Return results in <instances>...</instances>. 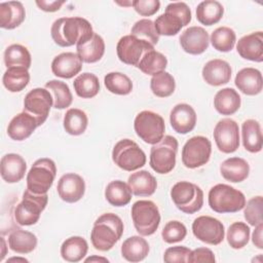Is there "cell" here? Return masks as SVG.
Masks as SVG:
<instances>
[{"label": "cell", "instance_id": "obj_21", "mask_svg": "<svg viewBox=\"0 0 263 263\" xmlns=\"http://www.w3.org/2000/svg\"><path fill=\"white\" fill-rule=\"evenodd\" d=\"M236 50L241 58L261 63L263 61V33L258 31L241 37L237 41Z\"/></svg>", "mask_w": 263, "mask_h": 263}, {"label": "cell", "instance_id": "obj_41", "mask_svg": "<svg viewBox=\"0 0 263 263\" xmlns=\"http://www.w3.org/2000/svg\"><path fill=\"white\" fill-rule=\"evenodd\" d=\"M30 81V74L25 68H8L2 77L4 87L11 92L23 90Z\"/></svg>", "mask_w": 263, "mask_h": 263}, {"label": "cell", "instance_id": "obj_53", "mask_svg": "<svg viewBox=\"0 0 263 263\" xmlns=\"http://www.w3.org/2000/svg\"><path fill=\"white\" fill-rule=\"evenodd\" d=\"M65 3V1H46V0H37V6L46 12H53L61 8V6Z\"/></svg>", "mask_w": 263, "mask_h": 263}, {"label": "cell", "instance_id": "obj_35", "mask_svg": "<svg viewBox=\"0 0 263 263\" xmlns=\"http://www.w3.org/2000/svg\"><path fill=\"white\" fill-rule=\"evenodd\" d=\"M224 7L216 0H205L200 2L196 7L197 21L205 26L217 24L223 16Z\"/></svg>", "mask_w": 263, "mask_h": 263}, {"label": "cell", "instance_id": "obj_3", "mask_svg": "<svg viewBox=\"0 0 263 263\" xmlns=\"http://www.w3.org/2000/svg\"><path fill=\"white\" fill-rule=\"evenodd\" d=\"M190 22L191 10L189 6L185 2H172L166 6L164 13L156 17L154 26L158 35L174 36Z\"/></svg>", "mask_w": 263, "mask_h": 263}, {"label": "cell", "instance_id": "obj_18", "mask_svg": "<svg viewBox=\"0 0 263 263\" xmlns=\"http://www.w3.org/2000/svg\"><path fill=\"white\" fill-rule=\"evenodd\" d=\"M179 40L184 51L190 54H200L208 49L210 36L202 27L193 26L187 28Z\"/></svg>", "mask_w": 263, "mask_h": 263}, {"label": "cell", "instance_id": "obj_31", "mask_svg": "<svg viewBox=\"0 0 263 263\" xmlns=\"http://www.w3.org/2000/svg\"><path fill=\"white\" fill-rule=\"evenodd\" d=\"M240 96L230 87L220 89L214 98V107L222 115H232L240 107Z\"/></svg>", "mask_w": 263, "mask_h": 263}, {"label": "cell", "instance_id": "obj_8", "mask_svg": "<svg viewBox=\"0 0 263 263\" xmlns=\"http://www.w3.org/2000/svg\"><path fill=\"white\" fill-rule=\"evenodd\" d=\"M57 175V166L50 158L37 159L27 174V189L37 194L47 193Z\"/></svg>", "mask_w": 263, "mask_h": 263}, {"label": "cell", "instance_id": "obj_14", "mask_svg": "<svg viewBox=\"0 0 263 263\" xmlns=\"http://www.w3.org/2000/svg\"><path fill=\"white\" fill-rule=\"evenodd\" d=\"M152 49H154L152 44L139 39L132 34L121 37L116 45L118 59L122 63L135 67H138L144 54Z\"/></svg>", "mask_w": 263, "mask_h": 263}, {"label": "cell", "instance_id": "obj_44", "mask_svg": "<svg viewBox=\"0 0 263 263\" xmlns=\"http://www.w3.org/2000/svg\"><path fill=\"white\" fill-rule=\"evenodd\" d=\"M150 88L156 97H170L174 93L176 88L175 78L165 71L159 72L152 76L150 80Z\"/></svg>", "mask_w": 263, "mask_h": 263}, {"label": "cell", "instance_id": "obj_28", "mask_svg": "<svg viewBox=\"0 0 263 263\" xmlns=\"http://www.w3.org/2000/svg\"><path fill=\"white\" fill-rule=\"evenodd\" d=\"M127 185L132 193L136 196H150L157 187L155 177L148 171L142 170L133 173L127 179Z\"/></svg>", "mask_w": 263, "mask_h": 263}, {"label": "cell", "instance_id": "obj_34", "mask_svg": "<svg viewBox=\"0 0 263 263\" xmlns=\"http://www.w3.org/2000/svg\"><path fill=\"white\" fill-rule=\"evenodd\" d=\"M9 249L17 254H29L37 247V237L34 233L15 229L8 236Z\"/></svg>", "mask_w": 263, "mask_h": 263}, {"label": "cell", "instance_id": "obj_1", "mask_svg": "<svg viewBox=\"0 0 263 263\" xmlns=\"http://www.w3.org/2000/svg\"><path fill=\"white\" fill-rule=\"evenodd\" d=\"M93 34L90 23L79 16L61 17L53 22L50 35L54 43L62 47H69L82 43Z\"/></svg>", "mask_w": 263, "mask_h": 263}, {"label": "cell", "instance_id": "obj_47", "mask_svg": "<svg viewBox=\"0 0 263 263\" xmlns=\"http://www.w3.org/2000/svg\"><path fill=\"white\" fill-rule=\"evenodd\" d=\"M130 34L136 36L139 39L147 41L148 43L152 44L153 46L157 44L159 40V35L157 34L154 26V22L148 18H142L135 23L132 28Z\"/></svg>", "mask_w": 263, "mask_h": 263}, {"label": "cell", "instance_id": "obj_40", "mask_svg": "<svg viewBox=\"0 0 263 263\" xmlns=\"http://www.w3.org/2000/svg\"><path fill=\"white\" fill-rule=\"evenodd\" d=\"M45 88L48 89L53 99V108L65 109L68 108L73 101V96L67 83L61 80H49L45 83Z\"/></svg>", "mask_w": 263, "mask_h": 263}, {"label": "cell", "instance_id": "obj_55", "mask_svg": "<svg viewBox=\"0 0 263 263\" xmlns=\"http://www.w3.org/2000/svg\"><path fill=\"white\" fill-rule=\"evenodd\" d=\"M85 262H109V260L107 259V258H104V257H97V256H92V257H89V258H86L85 260H84Z\"/></svg>", "mask_w": 263, "mask_h": 263}, {"label": "cell", "instance_id": "obj_17", "mask_svg": "<svg viewBox=\"0 0 263 263\" xmlns=\"http://www.w3.org/2000/svg\"><path fill=\"white\" fill-rule=\"evenodd\" d=\"M58 194L66 202L73 203L80 200L85 192V183L81 176L75 173L63 175L57 186Z\"/></svg>", "mask_w": 263, "mask_h": 263}, {"label": "cell", "instance_id": "obj_39", "mask_svg": "<svg viewBox=\"0 0 263 263\" xmlns=\"http://www.w3.org/2000/svg\"><path fill=\"white\" fill-rule=\"evenodd\" d=\"M87 123L88 118L86 113L77 108L69 109L63 120L65 130L72 136L82 135L87 127Z\"/></svg>", "mask_w": 263, "mask_h": 263}, {"label": "cell", "instance_id": "obj_50", "mask_svg": "<svg viewBox=\"0 0 263 263\" xmlns=\"http://www.w3.org/2000/svg\"><path fill=\"white\" fill-rule=\"evenodd\" d=\"M191 250L184 246L171 247L165 250L163 255V261L165 263H185L188 260V256Z\"/></svg>", "mask_w": 263, "mask_h": 263}, {"label": "cell", "instance_id": "obj_30", "mask_svg": "<svg viewBox=\"0 0 263 263\" xmlns=\"http://www.w3.org/2000/svg\"><path fill=\"white\" fill-rule=\"evenodd\" d=\"M242 145L251 153H257L262 150L263 138L260 123L255 119H247L241 126Z\"/></svg>", "mask_w": 263, "mask_h": 263}, {"label": "cell", "instance_id": "obj_22", "mask_svg": "<svg viewBox=\"0 0 263 263\" xmlns=\"http://www.w3.org/2000/svg\"><path fill=\"white\" fill-rule=\"evenodd\" d=\"M231 73V67L226 61L214 59L209 61L203 66L201 75L208 84L213 86H220L230 81Z\"/></svg>", "mask_w": 263, "mask_h": 263}, {"label": "cell", "instance_id": "obj_43", "mask_svg": "<svg viewBox=\"0 0 263 263\" xmlns=\"http://www.w3.org/2000/svg\"><path fill=\"white\" fill-rule=\"evenodd\" d=\"M106 88L115 95L125 96L132 92L133 82L128 76L120 72H110L104 77Z\"/></svg>", "mask_w": 263, "mask_h": 263}, {"label": "cell", "instance_id": "obj_51", "mask_svg": "<svg viewBox=\"0 0 263 263\" xmlns=\"http://www.w3.org/2000/svg\"><path fill=\"white\" fill-rule=\"evenodd\" d=\"M133 7L140 15L150 16L159 10L160 2L158 0H135Z\"/></svg>", "mask_w": 263, "mask_h": 263}, {"label": "cell", "instance_id": "obj_15", "mask_svg": "<svg viewBox=\"0 0 263 263\" xmlns=\"http://www.w3.org/2000/svg\"><path fill=\"white\" fill-rule=\"evenodd\" d=\"M194 236L208 245L217 246L224 239L225 228L221 221L211 216H199L192 223Z\"/></svg>", "mask_w": 263, "mask_h": 263}, {"label": "cell", "instance_id": "obj_6", "mask_svg": "<svg viewBox=\"0 0 263 263\" xmlns=\"http://www.w3.org/2000/svg\"><path fill=\"white\" fill-rule=\"evenodd\" d=\"M48 202L47 193L37 194L29 189L25 190L22 201L15 206L14 219L18 225L30 226L38 222L41 213Z\"/></svg>", "mask_w": 263, "mask_h": 263}, {"label": "cell", "instance_id": "obj_32", "mask_svg": "<svg viewBox=\"0 0 263 263\" xmlns=\"http://www.w3.org/2000/svg\"><path fill=\"white\" fill-rule=\"evenodd\" d=\"M148 241L140 235L126 238L121 245V255L128 262L143 261L149 253Z\"/></svg>", "mask_w": 263, "mask_h": 263}, {"label": "cell", "instance_id": "obj_5", "mask_svg": "<svg viewBox=\"0 0 263 263\" xmlns=\"http://www.w3.org/2000/svg\"><path fill=\"white\" fill-rule=\"evenodd\" d=\"M171 197L175 205L185 214H194L203 205V192L196 184L180 181L171 189Z\"/></svg>", "mask_w": 263, "mask_h": 263}, {"label": "cell", "instance_id": "obj_46", "mask_svg": "<svg viewBox=\"0 0 263 263\" xmlns=\"http://www.w3.org/2000/svg\"><path fill=\"white\" fill-rule=\"evenodd\" d=\"M226 238L232 249H242L249 242L250 227L243 222H234L229 226Z\"/></svg>", "mask_w": 263, "mask_h": 263}, {"label": "cell", "instance_id": "obj_24", "mask_svg": "<svg viewBox=\"0 0 263 263\" xmlns=\"http://www.w3.org/2000/svg\"><path fill=\"white\" fill-rule=\"evenodd\" d=\"M234 83L236 87L245 95L256 96L261 92L263 87L262 74L255 68H243L237 72Z\"/></svg>", "mask_w": 263, "mask_h": 263}, {"label": "cell", "instance_id": "obj_36", "mask_svg": "<svg viewBox=\"0 0 263 263\" xmlns=\"http://www.w3.org/2000/svg\"><path fill=\"white\" fill-rule=\"evenodd\" d=\"M132 194L127 183L120 180L110 182L105 189V198L114 206H124L129 203Z\"/></svg>", "mask_w": 263, "mask_h": 263}, {"label": "cell", "instance_id": "obj_37", "mask_svg": "<svg viewBox=\"0 0 263 263\" xmlns=\"http://www.w3.org/2000/svg\"><path fill=\"white\" fill-rule=\"evenodd\" d=\"M4 64L8 68H25L31 66V54L27 47L21 44H11L4 51Z\"/></svg>", "mask_w": 263, "mask_h": 263}, {"label": "cell", "instance_id": "obj_49", "mask_svg": "<svg viewBox=\"0 0 263 263\" xmlns=\"http://www.w3.org/2000/svg\"><path fill=\"white\" fill-rule=\"evenodd\" d=\"M186 234L187 229L185 225L182 222L176 220L167 222L161 231L162 239L167 243H175L181 241L185 238Z\"/></svg>", "mask_w": 263, "mask_h": 263}, {"label": "cell", "instance_id": "obj_45", "mask_svg": "<svg viewBox=\"0 0 263 263\" xmlns=\"http://www.w3.org/2000/svg\"><path fill=\"white\" fill-rule=\"evenodd\" d=\"M210 41L215 49L222 52H228L235 45L236 35L229 27H219L212 33Z\"/></svg>", "mask_w": 263, "mask_h": 263}, {"label": "cell", "instance_id": "obj_42", "mask_svg": "<svg viewBox=\"0 0 263 263\" xmlns=\"http://www.w3.org/2000/svg\"><path fill=\"white\" fill-rule=\"evenodd\" d=\"M167 65V59L164 54L155 49H152L144 54L137 68H139L144 74L155 75L164 71Z\"/></svg>", "mask_w": 263, "mask_h": 263}, {"label": "cell", "instance_id": "obj_52", "mask_svg": "<svg viewBox=\"0 0 263 263\" xmlns=\"http://www.w3.org/2000/svg\"><path fill=\"white\" fill-rule=\"evenodd\" d=\"M216 261L215 255L212 250L208 248H197L190 252L187 262L189 263H198V262H208L214 263Z\"/></svg>", "mask_w": 263, "mask_h": 263}, {"label": "cell", "instance_id": "obj_54", "mask_svg": "<svg viewBox=\"0 0 263 263\" xmlns=\"http://www.w3.org/2000/svg\"><path fill=\"white\" fill-rule=\"evenodd\" d=\"M262 232H263V224L260 223L255 226V230L252 234V241L258 249H263V238H262Z\"/></svg>", "mask_w": 263, "mask_h": 263}, {"label": "cell", "instance_id": "obj_25", "mask_svg": "<svg viewBox=\"0 0 263 263\" xmlns=\"http://www.w3.org/2000/svg\"><path fill=\"white\" fill-rule=\"evenodd\" d=\"M36 127H38L36 119L23 111L10 120L7 126V134L14 141H24L33 134Z\"/></svg>", "mask_w": 263, "mask_h": 263}, {"label": "cell", "instance_id": "obj_2", "mask_svg": "<svg viewBox=\"0 0 263 263\" xmlns=\"http://www.w3.org/2000/svg\"><path fill=\"white\" fill-rule=\"evenodd\" d=\"M123 222L117 215L106 213L93 223L90 240L96 250L106 252L111 250L123 233Z\"/></svg>", "mask_w": 263, "mask_h": 263}, {"label": "cell", "instance_id": "obj_9", "mask_svg": "<svg viewBox=\"0 0 263 263\" xmlns=\"http://www.w3.org/2000/svg\"><path fill=\"white\" fill-rule=\"evenodd\" d=\"M112 160L121 170L133 172L145 165L146 155L136 142L122 139L115 144L112 150Z\"/></svg>", "mask_w": 263, "mask_h": 263}, {"label": "cell", "instance_id": "obj_11", "mask_svg": "<svg viewBox=\"0 0 263 263\" xmlns=\"http://www.w3.org/2000/svg\"><path fill=\"white\" fill-rule=\"evenodd\" d=\"M134 127L138 137L147 144L154 145L164 137L165 124L163 118L149 110L138 113L135 118Z\"/></svg>", "mask_w": 263, "mask_h": 263}, {"label": "cell", "instance_id": "obj_12", "mask_svg": "<svg viewBox=\"0 0 263 263\" xmlns=\"http://www.w3.org/2000/svg\"><path fill=\"white\" fill-rule=\"evenodd\" d=\"M212 143L203 136L190 138L182 149V162L188 168H196L205 164L211 157Z\"/></svg>", "mask_w": 263, "mask_h": 263}, {"label": "cell", "instance_id": "obj_16", "mask_svg": "<svg viewBox=\"0 0 263 263\" xmlns=\"http://www.w3.org/2000/svg\"><path fill=\"white\" fill-rule=\"evenodd\" d=\"M214 139L223 153H232L239 147V127L231 118L221 119L214 128Z\"/></svg>", "mask_w": 263, "mask_h": 263}, {"label": "cell", "instance_id": "obj_33", "mask_svg": "<svg viewBox=\"0 0 263 263\" xmlns=\"http://www.w3.org/2000/svg\"><path fill=\"white\" fill-rule=\"evenodd\" d=\"M88 251L87 241L81 236H71L61 246V256L67 262L81 261Z\"/></svg>", "mask_w": 263, "mask_h": 263}, {"label": "cell", "instance_id": "obj_57", "mask_svg": "<svg viewBox=\"0 0 263 263\" xmlns=\"http://www.w3.org/2000/svg\"><path fill=\"white\" fill-rule=\"evenodd\" d=\"M12 261H20V262H29L27 259H25V258H15V257H13V258H10V259H8L7 260V263L8 262H12Z\"/></svg>", "mask_w": 263, "mask_h": 263}, {"label": "cell", "instance_id": "obj_20", "mask_svg": "<svg viewBox=\"0 0 263 263\" xmlns=\"http://www.w3.org/2000/svg\"><path fill=\"white\" fill-rule=\"evenodd\" d=\"M82 69V60L77 53L62 52L51 62L52 73L61 78L70 79L77 75Z\"/></svg>", "mask_w": 263, "mask_h": 263}, {"label": "cell", "instance_id": "obj_56", "mask_svg": "<svg viewBox=\"0 0 263 263\" xmlns=\"http://www.w3.org/2000/svg\"><path fill=\"white\" fill-rule=\"evenodd\" d=\"M1 241H2V252H1V256H0V261H3L4 256L6 254V245H5V239L3 237L1 238Z\"/></svg>", "mask_w": 263, "mask_h": 263}, {"label": "cell", "instance_id": "obj_4", "mask_svg": "<svg viewBox=\"0 0 263 263\" xmlns=\"http://www.w3.org/2000/svg\"><path fill=\"white\" fill-rule=\"evenodd\" d=\"M245 204L243 193L230 185L217 184L209 191V205L216 213H236L242 210Z\"/></svg>", "mask_w": 263, "mask_h": 263}, {"label": "cell", "instance_id": "obj_27", "mask_svg": "<svg viewBox=\"0 0 263 263\" xmlns=\"http://www.w3.org/2000/svg\"><path fill=\"white\" fill-rule=\"evenodd\" d=\"M76 50L82 62L87 64L97 63L105 53L104 39L93 32L90 38L76 45Z\"/></svg>", "mask_w": 263, "mask_h": 263}, {"label": "cell", "instance_id": "obj_10", "mask_svg": "<svg viewBox=\"0 0 263 263\" xmlns=\"http://www.w3.org/2000/svg\"><path fill=\"white\" fill-rule=\"evenodd\" d=\"M132 219L140 235H152L160 223L159 210L151 200H138L132 206Z\"/></svg>", "mask_w": 263, "mask_h": 263}, {"label": "cell", "instance_id": "obj_19", "mask_svg": "<svg viewBox=\"0 0 263 263\" xmlns=\"http://www.w3.org/2000/svg\"><path fill=\"white\" fill-rule=\"evenodd\" d=\"M170 122L176 133L188 134L196 124L195 110L188 104H177L171 111Z\"/></svg>", "mask_w": 263, "mask_h": 263}, {"label": "cell", "instance_id": "obj_29", "mask_svg": "<svg viewBox=\"0 0 263 263\" xmlns=\"http://www.w3.org/2000/svg\"><path fill=\"white\" fill-rule=\"evenodd\" d=\"M220 173L225 180L232 183H239L249 177L250 165L241 157H230L221 163Z\"/></svg>", "mask_w": 263, "mask_h": 263}, {"label": "cell", "instance_id": "obj_23", "mask_svg": "<svg viewBox=\"0 0 263 263\" xmlns=\"http://www.w3.org/2000/svg\"><path fill=\"white\" fill-rule=\"evenodd\" d=\"M27 163L25 159L16 153H8L2 156L0 162V173L6 183H17L26 174Z\"/></svg>", "mask_w": 263, "mask_h": 263}, {"label": "cell", "instance_id": "obj_26", "mask_svg": "<svg viewBox=\"0 0 263 263\" xmlns=\"http://www.w3.org/2000/svg\"><path fill=\"white\" fill-rule=\"evenodd\" d=\"M26 17L24 5L20 1L0 3V27L12 30L18 27Z\"/></svg>", "mask_w": 263, "mask_h": 263}, {"label": "cell", "instance_id": "obj_48", "mask_svg": "<svg viewBox=\"0 0 263 263\" xmlns=\"http://www.w3.org/2000/svg\"><path fill=\"white\" fill-rule=\"evenodd\" d=\"M262 213H263V198L260 195L252 197L243 206L245 219L252 226H256L263 222Z\"/></svg>", "mask_w": 263, "mask_h": 263}, {"label": "cell", "instance_id": "obj_13", "mask_svg": "<svg viewBox=\"0 0 263 263\" xmlns=\"http://www.w3.org/2000/svg\"><path fill=\"white\" fill-rule=\"evenodd\" d=\"M52 106V96L45 87L33 88L24 99V111L36 119L38 126L45 122Z\"/></svg>", "mask_w": 263, "mask_h": 263}, {"label": "cell", "instance_id": "obj_7", "mask_svg": "<svg viewBox=\"0 0 263 263\" xmlns=\"http://www.w3.org/2000/svg\"><path fill=\"white\" fill-rule=\"evenodd\" d=\"M178 141L173 136H164L150 150V166L158 174H167L176 165Z\"/></svg>", "mask_w": 263, "mask_h": 263}, {"label": "cell", "instance_id": "obj_38", "mask_svg": "<svg viewBox=\"0 0 263 263\" xmlns=\"http://www.w3.org/2000/svg\"><path fill=\"white\" fill-rule=\"evenodd\" d=\"M76 95L82 99H91L100 91L99 78L92 73L79 74L73 82Z\"/></svg>", "mask_w": 263, "mask_h": 263}]
</instances>
